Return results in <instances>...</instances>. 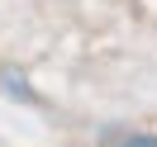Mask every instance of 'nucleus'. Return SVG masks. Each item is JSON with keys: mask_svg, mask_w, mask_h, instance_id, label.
<instances>
[{"mask_svg": "<svg viewBox=\"0 0 157 147\" xmlns=\"http://www.w3.org/2000/svg\"><path fill=\"white\" fill-rule=\"evenodd\" d=\"M100 147H157V133H143V128H109V133H100Z\"/></svg>", "mask_w": 157, "mask_h": 147, "instance_id": "f257e3e1", "label": "nucleus"}, {"mask_svg": "<svg viewBox=\"0 0 157 147\" xmlns=\"http://www.w3.org/2000/svg\"><path fill=\"white\" fill-rule=\"evenodd\" d=\"M0 86L10 90V95H19V100H33V90H29V81H24L19 71H5V76H0Z\"/></svg>", "mask_w": 157, "mask_h": 147, "instance_id": "f03ea898", "label": "nucleus"}]
</instances>
